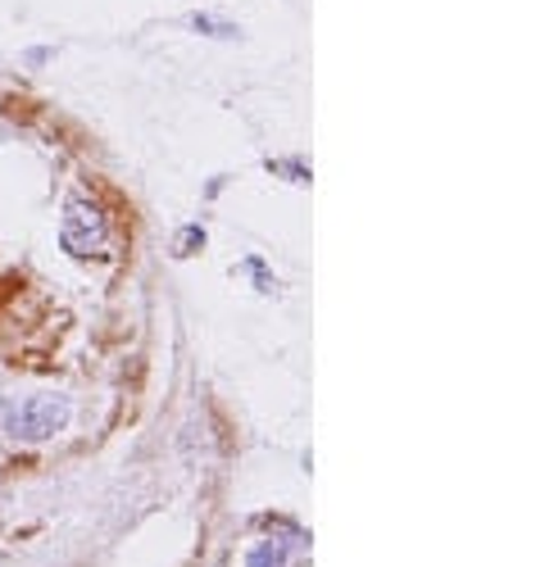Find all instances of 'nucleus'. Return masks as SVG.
I'll list each match as a JSON object with an SVG mask.
<instances>
[{"label":"nucleus","instance_id":"f257e3e1","mask_svg":"<svg viewBox=\"0 0 545 567\" xmlns=\"http://www.w3.org/2000/svg\"><path fill=\"white\" fill-rule=\"evenodd\" d=\"M73 400L69 395H23V400H0V432L10 441H51L69 427Z\"/></svg>","mask_w":545,"mask_h":567},{"label":"nucleus","instance_id":"f03ea898","mask_svg":"<svg viewBox=\"0 0 545 567\" xmlns=\"http://www.w3.org/2000/svg\"><path fill=\"white\" fill-rule=\"evenodd\" d=\"M105 241H110V223H105L101 205L69 200V209L60 218V246L73 259H91V255H105Z\"/></svg>","mask_w":545,"mask_h":567},{"label":"nucleus","instance_id":"7ed1b4c3","mask_svg":"<svg viewBox=\"0 0 545 567\" xmlns=\"http://www.w3.org/2000/svg\"><path fill=\"white\" fill-rule=\"evenodd\" d=\"M305 532L300 527H278V532H268L264 540L250 545L246 554V567H291L300 554H305Z\"/></svg>","mask_w":545,"mask_h":567},{"label":"nucleus","instance_id":"20e7f679","mask_svg":"<svg viewBox=\"0 0 545 567\" xmlns=\"http://www.w3.org/2000/svg\"><path fill=\"white\" fill-rule=\"evenodd\" d=\"M192 28H196V32H209V37H237L233 23H218V19H205V14H196Z\"/></svg>","mask_w":545,"mask_h":567},{"label":"nucleus","instance_id":"39448f33","mask_svg":"<svg viewBox=\"0 0 545 567\" xmlns=\"http://www.w3.org/2000/svg\"><path fill=\"white\" fill-rule=\"evenodd\" d=\"M196 246H205V231L200 227H187L177 236V255H196Z\"/></svg>","mask_w":545,"mask_h":567}]
</instances>
